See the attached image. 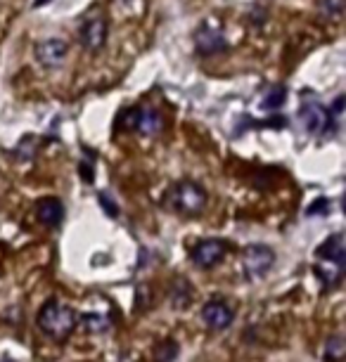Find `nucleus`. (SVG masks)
Here are the masks:
<instances>
[{
    "label": "nucleus",
    "instance_id": "1",
    "mask_svg": "<svg viewBox=\"0 0 346 362\" xmlns=\"http://www.w3.org/2000/svg\"><path fill=\"white\" fill-rule=\"evenodd\" d=\"M38 329L52 341H67L71 337L74 327H76V313L69 305L59 303V300H47L43 308L38 310Z\"/></svg>",
    "mask_w": 346,
    "mask_h": 362
},
{
    "label": "nucleus",
    "instance_id": "2",
    "mask_svg": "<svg viewBox=\"0 0 346 362\" xmlns=\"http://www.w3.org/2000/svg\"><path fill=\"white\" fill-rule=\"evenodd\" d=\"M207 202H209V194L207 189L195 180H180L175 182L168 192V206L173 211H178L180 216H200L202 211L207 209Z\"/></svg>",
    "mask_w": 346,
    "mask_h": 362
},
{
    "label": "nucleus",
    "instance_id": "3",
    "mask_svg": "<svg viewBox=\"0 0 346 362\" xmlns=\"http://www.w3.org/2000/svg\"><path fill=\"white\" fill-rule=\"evenodd\" d=\"M228 50V38L216 17H207L195 31V52L202 57H214Z\"/></svg>",
    "mask_w": 346,
    "mask_h": 362
},
{
    "label": "nucleus",
    "instance_id": "4",
    "mask_svg": "<svg viewBox=\"0 0 346 362\" xmlns=\"http://www.w3.org/2000/svg\"><path fill=\"white\" fill-rule=\"evenodd\" d=\"M273 265H275V251L266 247V244H252V247L244 249L242 268H244V275L249 279L266 277Z\"/></svg>",
    "mask_w": 346,
    "mask_h": 362
},
{
    "label": "nucleus",
    "instance_id": "5",
    "mask_svg": "<svg viewBox=\"0 0 346 362\" xmlns=\"http://www.w3.org/2000/svg\"><path fill=\"white\" fill-rule=\"evenodd\" d=\"M299 121H301L304 131L311 133V135L332 133L330 124H337V121L330 116L328 109H325L323 105H318V102H304L301 109H299Z\"/></svg>",
    "mask_w": 346,
    "mask_h": 362
},
{
    "label": "nucleus",
    "instance_id": "6",
    "mask_svg": "<svg viewBox=\"0 0 346 362\" xmlns=\"http://www.w3.org/2000/svg\"><path fill=\"white\" fill-rule=\"evenodd\" d=\"M69 54V45L62 38H45L33 47V57L43 69H57Z\"/></svg>",
    "mask_w": 346,
    "mask_h": 362
},
{
    "label": "nucleus",
    "instance_id": "7",
    "mask_svg": "<svg viewBox=\"0 0 346 362\" xmlns=\"http://www.w3.org/2000/svg\"><path fill=\"white\" fill-rule=\"evenodd\" d=\"M81 45L88 52H100L107 45V38H110V22L105 17H91L86 19L83 26H81Z\"/></svg>",
    "mask_w": 346,
    "mask_h": 362
},
{
    "label": "nucleus",
    "instance_id": "8",
    "mask_svg": "<svg viewBox=\"0 0 346 362\" xmlns=\"http://www.w3.org/2000/svg\"><path fill=\"white\" fill-rule=\"evenodd\" d=\"M228 254V244L223 239H202L200 244L192 249V263L197 268L209 270L216 268Z\"/></svg>",
    "mask_w": 346,
    "mask_h": 362
},
{
    "label": "nucleus",
    "instance_id": "9",
    "mask_svg": "<svg viewBox=\"0 0 346 362\" xmlns=\"http://www.w3.org/2000/svg\"><path fill=\"white\" fill-rule=\"evenodd\" d=\"M233 317H235L233 308H230L223 298H212V300H207V303L202 305V322H204L209 329H214V332L228 329V327L233 325Z\"/></svg>",
    "mask_w": 346,
    "mask_h": 362
},
{
    "label": "nucleus",
    "instance_id": "10",
    "mask_svg": "<svg viewBox=\"0 0 346 362\" xmlns=\"http://www.w3.org/2000/svg\"><path fill=\"white\" fill-rule=\"evenodd\" d=\"M316 256L321 258V261H332L337 265H344L346 263V242H344L342 232H335L332 237L325 239L321 247H318Z\"/></svg>",
    "mask_w": 346,
    "mask_h": 362
},
{
    "label": "nucleus",
    "instance_id": "11",
    "mask_svg": "<svg viewBox=\"0 0 346 362\" xmlns=\"http://www.w3.org/2000/svg\"><path fill=\"white\" fill-rule=\"evenodd\" d=\"M36 216L45 228H57V225L64 221V204L59 202L57 197H47V199L38 202Z\"/></svg>",
    "mask_w": 346,
    "mask_h": 362
},
{
    "label": "nucleus",
    "instance_id": "12",
    "mask_svg": "<svg viewBox=\"0 0 346 362\" xmlns=\"http://www.w3.org/2000/svg\"><path fill=\"white\" fill-rule=\"evenodd\" d=\"M138 133L142 135H159L164 131V116H161L157 109H140V119H138Z\"/></svg>",
    "mask_w": 346,
    "mask_h": 362
},
{
    "label": "nucleus",
    "instance_id": "13",
    "mask_svg": "<svg viewBox=\"0 0 346 362\" xmlns=\"http://www.w3.org/2000/svg\"><path fill=\"white\" fill-rule=\"evenodd\" d=\"M316 277L321 279L325 289H335L344 277V265H337L332 261H321L316 265Z\"/></svg>",
    "mask_w": 346,
    "mask_h": 362
},
{
    "label": "nucleus",
    "instance_id": "14",
    "mask_svg": "<svg viewBox=\"0 0 346 362\" xmlns=\"http://www.w3.org/2000/svg\"><path fill=\"white\" fill-rule=\"evenodd\" d=\"M81 320H83L86 329L93 334H107L112 329V320L110 315H105V313H86Z\"/></svg>",
    "mask_w": 346,
    "mask_h": 362
},
{
    "label": "nucleus",
    "instance_id": "15",
    "mask_svg": "<svg viewBox=\"0 0 346 362\" xmlns=\"http://www.w3.org/2000/svg\"><path fill=\"white\" fill-rule=\"evenodd\" d=\"M346 355V341L339 334H332L325 344V362H342Z\"/></svg>",
    "mask_w": 346,
    "mask_h": 362
},
{
    "label": "nucleus",
    "instance_id": "16",
    "mask_svg": "<svg viewBox=\"0 0 346 362\" xmlns=\"http://www.w3.org/2000/svg\"><path fill=\"white\" fill-rule=\"evenodd\" d=\"M284 100H287V88H284V86H273L266 95H263L261 107L268 109V112H275V109H280L284 105Z\"/></svg>",
    "mask_w": 346,
    "mask_h": 362
},
{
    "label": "nucleus",
    "instance_id": "17",
    "mask_svg": "<svg viewBox=\"0 0 346 362\" xmlns=\"http://www.w3.org/2000/svg\"><path fill=\"white\" fill-rule=\"evenodd\" d=\"M178 353H180V346L175 344L173 339H166L154 348V362H171L178 358Z\"/></svg>",
    "mask_w": 346,
    "mask_h": 362
},
{
    "label": "nucleus",
    "instance_id": "18",
    "mask_svg": "<svg viewBox=\"0 0 346 362\" xmlns=\"http://www.w3.org/2000/svg\"><path fill=\"white\" fill-rule=\"evenodd\" d=\"M38 149V142L33 135H26V138L19 140V145L15 147V152H12V156H15L17 161H31L33 154H36Z\"/></svg>",
    "mask_w": 346,
    "mask_h": 362
},
{
    "label": "nucleus",
    "instance_id": "19",
    "mask_svg": "<svg viewBox=\"0 0 346 362\" xmlns=\"http://www.w3.org/2000/svg\"><path fill=\"white\" fill-rule=\"evenodd\" d=\"M138 119H140V107H131V109H126V112H121L119 126L124 128V131H135V128H138Z\"/></svg>",
    "mask_w": 346,
    "mask_h": 362
},
{
    "label": "nucleus",
    "instance_id": "20",
    "mask_svg": "<svg viewBox=\"0 0 346 362\" xmlns=\"http://www.w3.org/2000/svg\"><path fill=\"white\" fill-rule=\"evenodd\" d=\"M332 209V202L328 199V197H321V199H316L311 206L306 209V216L308 218H321V216H328Z\"/></svg>",
    "mask_w": 346,
    "mask_h": 362
},
{
    "label": "nucleus",
    "instance_id": "21",
    "mask_svg": "<svg viewBox=\"0 0 346 362\" xmlns=\"http://www.w3.org/2000/svg\"><path fill=\"white\" fill-rule=\"evenodd\" d=\"M318 8H321L323 15L339 17L344 12V0H318Z\"/></svg>",
    "mask_w": 346,
    "mask_h": 362
},
{
    "label": "nucleus",
    "instance_id": "22",
    "mask_svg": "<svg viewBox=\"0 0 346 362\" xmlns=\"http://www.w3.org/2000/svg\"><path fill=\"white\" fill-rule=\"evenodd\" d=\"M98 202H100V206H103V209L107 211V216H110V218H117V216H119V206L110 199V194H105V192H103V194L98 197Z\"/></svg>",
    "mask_w": 346,
    "mask_h": 362
},
{
    "label": "nucleus",
    "instance_id": "23",
    "mask_svg": "<svg viewBox=\"0 0 346 362\" xmlns=\"http://www.w3.org/2000/svg\"><path fill=\"white\" fill-rule=\"evenodd\" d=\"M344 102H346V98H344V95H339V98L335 100V105L328 109L330 116L337 121V124H339V119H342V114H344Z\"/></svg>",
    "mask_w": 346,
    "mask_h": 362
},
{
    "label": "nucleus",
    "instance_id": "24",
    "mask_svg": "<svg viewBox=\"0 0 346 362\" xmlns=\"http://www.w3.org/2000/svg\"><path fill=\"white\" fill-rule=\"evenodd\" d=\"M79 173H81V177H83V180L88 182V185H91V182H93V166H91V163L81 161V166H79Z\"/></svg>",
    "mask_w": 346,
    "mask_h": 362
},
{
    "label": "nucleus",
    "instance_id": "25",
    "mask_svg": "<svg viewBox=\"0 0 346 362\" xmlns=\"http://www.w3.org/2000/svg\"><path fill=\"white\" fill-rule=\"evenodd\" d=\"M45 3H50V0H33V8H40V5H45Z\"/></svg>",
    "mask_w": 346,
    "mask_h": 362
}]
</instances>
